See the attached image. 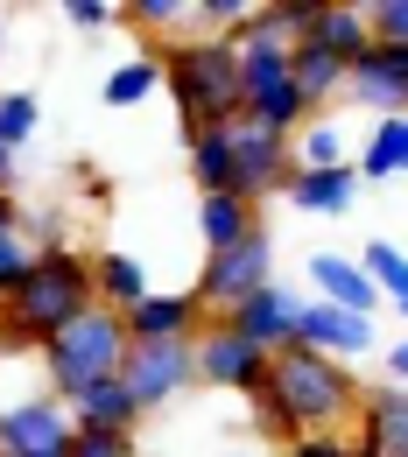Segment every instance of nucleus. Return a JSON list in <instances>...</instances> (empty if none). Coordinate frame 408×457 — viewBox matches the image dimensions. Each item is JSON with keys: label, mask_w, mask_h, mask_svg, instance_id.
Instances as JSON below:
<instances>
[{"label": "nucleus", "mask_w": 408, "mask_h": 457, "mask_svg": "<svg viewBox=\"0 0 408 457\" xmlns=\"http://www.w3.org/2000/svg\"><path fill=\"white\" fill-rule=\"evenodd\" d=\"M197 232H204V253H226L239 239H254L261 232V204H246V197H204L197 204Z\"/></svg>", "instance_id": "obj_19"}, {"label": "nucleus", "mask_w": 408, "mask_h": 457, "mask_svg": "<svg viewBox=\"0 0 408 457\" xmlns=\"http://www.w3.org/2000/svg\"><path fill=\"white\" fill-rule=\"evenodd\" d=\"M395 310H402V317H408V303H395Z\"/></svg>", "instance_id": "obj_40"}, {"label": "nucleus", "mask_w": 408, "mask_h": 457, "mask_svg": "<svg viewBox=\"0 0 408 457\" xmlns=\"http://www.w3.org/2000/svg\"><path fill=\"white\" fill-rule=\"evenodd\" d=\"M36 120H43L36 113V92H0V148L14 155V148L36 134Z\"/></svg>", "instance_id": "obj_28"}, {"label": "nucleus", "mask_w": 408, "mask_h": 457, "mask_svg": "<svg viewBox=\"0 0 408 457\" xmlns=\"http://www.w3.org/2000/svg\"><path fill=\"white\" fill-rule=\"evenodd\" d=\"M0 50H7V29H0Z\"/></svg>", "instance_id": "obj_39"}, {"label": "nucleus", "mask_w": 408, "mask_h": 457, "mask_svg": "<svg viewBox=\"0 0 408 457\" xmlns=\"http://www.w3.org/2000/svg\"><path fill=\"white\" fill-rule=\"evenodd\" d=\"M162 92L176 99L183 148L212 127L246 120V106H239V43L233 36H176L162 50Z\"/></svg>", "instance_id": "obj_3"}, {"label": "nucleus", "mask_w": 408, "mask_h": 457, "mask_svg": "<svg viewBox=\"0 0 408 457\" xmlns=\"http://www.w3.org/2000/svg\"><path fill=\"white\" fill-rule=\"evenodd\" d=\"M190 352H197V380H204V387H233V395H261V387H268V366H275V352L246 345L226 317H212V324L190 338Z\"/></svg>", "instance_id": "obj_6"}, {"label": "nucleus", "mask_w": 408, "mask_h": 457, "mask_svg": "<svg viewBox=\"0 0 408 457\" xmlns=\"http://www.w3.org/2000/svg\"><path fill=\"white\" fill-rule=\"evenodd\" d=\"M387 380H395V387H408V338L387 352Z\"/></svg>", "instance_id": "obj_36"}, {"label": "nucleus", "mask_w": 408, "mask_h": 457, "mask_svg": "<svg viewBox=\"0 0 408 457\" xmlns=\"http://www.w3.org/2000/svg\"><path fill=\"white\" fill-rule=\"evenodd\" d=\"M387 176H408V113L380 120L359 148V183H387Z\"/></svg>", "instance_id": "obj_22"}, {"label": "nucleus", "mask_w": 408, "mask_h": 457, "mask_svg": "<svg viewBox=\"0 0 408 457\" xmlns=\"http://www.w3.org/2000/svg\"><path fill=\"white\" fill-rule=\"evenodd\" d=\"M346 92H352V106H366V113L402 120V113H408V50H387V43H373L366 57L352 63Z\"/></svg>", "instance_id": "obj_12"}, {"label": "nucleus", "mask_w": 408, "mask_h": 457, "mask_svg": "<svg viewBox=\"0 0 408 457\" xmlns=\"http://www.w3.org/2000/svg\"><path fill=\"white\" fill-rule=\"evenodd\" d=\"M71 457H141L134 436H113V429H71Z\"/></svg>", "instance_id": "obj_31"}, {"label": "nucleus", "mask_w": 408, "mask_h": 457, "mask_svg": "<svg viewBox=\"0 0 408 457\" xmlns=\"http://www.w3.org/2000/svg\"><path fill=\"white\" fill-rule=\"evenodd\" d=\"M254 401V422L289 451L296 436H324V429H346L359 422V373L338 366V359H324V352H310V345H282L275 352V366H268V387Z\"/></svg>", "instance_id": "obj_1"}, {"label": "nucleus", "mask_w": 408, "mask_h": 457, "mask_svg": "<svg viewBox=\"0 0 408 457\" xmlns=\"http://www.w3.org/2000/svg\"><path fill=\"white\" fill-rule=\"evenodd\" d=\"M268 282H275V246H268V232H254V239H239L226 253H204V268H197V303H204L212 317H226V310H239L246 295H261Z\"/></svg>", "instance_id": "obj_5"}, {"label": "nucleus", "mask_w": 408, "mask_h": 457, "mask_svg": "<svg viewBox=\"0 0 408 457\" xmlns=\"http://www.w3.org/2000/svg\"><path fill=\"white\" fill-rule=\"evenodd\" d=\"M296 288H282V282H268L261 295H246L239 310H226V324H233L246 345H261V352H282V345L296 338Z\"/></svg>", "instance_id": "obj_14"}, {"label": "nucleus", "mask_w": 408, "mask_h": 457, "mask_svg": "<svg viewBox=\"0 0 408 457\" xmlns=\"http://www.w3.org/2000/svg\"><path fill=\"white\" fill-rule=\"evenodd\" d=\"M127 395L141 408H162L183 387H197V352L190 345H127V366H120Z\"/></svg>", "instance_id": "obj_10"}, {"label": "nucleus", "mask_w": 408, "mask_h": 457, "mask_svg": "<svg viewBox=\"0 0 408 457\" xmlns=\"http://www.w3.org/2000/svg\"><path fill=\"white\" fill-rule=\"evenodd\" d=\"M7 183H14V155L0 148V190H7Z\"/></svg>", "instance_id": "obj_37"}, {"label": "nucleus", "mask_w": 408, "mask_h": 457, "mask_svg": "<svg viewBox=\"0 0 408 457\" xmlns=\"http://www.w3.org/2000/svg\"><path fill=\"white\" fill-rule=\"evenodd\" d=\"M233 162H239V197L246 204H261V197H282L296 176V141L289 134H275V127H261V120H233Z\"/></svg>", "instance_id": "obj_7"}, {"label": "nucleus", "mask_w": 408, "mask_h": 457, "mask_svg": "<svg viewBox=\"0 0 408 457\" xmlns=\"http://www.w3.org/2000/svg\"><path fill=\"white\" fill-rule=\"evenodd\" d=\"M352 457H408V387L380 380L359 401V444Z\"/></svg>", "instance_id": "obj_13"}, {"label": "nucleus", "mask_w": 408, "mask_h": 457, "mask_svg": "<svg viewBox=\"0 0 408 457\" xmlns=\"http://www.w3.org/2000/svg\"><path fill=\"white\" fill-rule=\"evenodd\" d=\"M63 21L85 29V36H99L106 21H120V7H113V0H63Z\"/></svg>", "instance_id": "obj_32"}, {"label": "nucleus", "mask_w": 408, "mask_h": 457, "mask_svg": "<svg viewBox=\"0 0 408 457\" xmlns=\"http://www.w3.org/2000/svg\"><path fill=\"white\" fill-rule=\"evenodd\" d=\"M63 408H71L78 429H113V436H134V422L148 415L141 401L127 395V380H99V387H85V395L63 401Z\"/></svg>", "instance_id": "obj_17"}, {"label": "nucleus", "mask_w": 408, "mask_h": 457, "mask_svg": "<svg viewBox=\"0 0 408 457\" xmlns=\"http://www.w3.org/2000/svg\"><path fill=\"white\" fill-rule=\"evenodd\" d=\"M190 176H197V190H204V197H233V183H239L233 127H212V134H197V141H190Z\"/></svg>", "instance_id": "obj_21"}, {"label": "nucleus", "mask_w": 408, "mask_h": 457, "mask_svg": "<svg viewBox=\"0 0 408 457\" xmlns=\"http://www.w3.org/2000/svg\"><path fill=\"white\" fill-rule=\"evenodd\" d=\"M29 457H71V444H63V451H29Z\"/></svg>", "instance_id": "obj_38"}, {"label": "nucleus", "mask_w": 408, "mask_h": 457, "mask_svg": "<svg viewBox=\"0 0 408 457\" xmlns=\"http://www.w3.org/2000/svg\"><path fill=\"white\" fill-rule=\"evenodd\" d=\"M289 63H296V92H303V99H310V106H324V99H338V92H346V63L331 57V50H317V43H296L289 50Z\"/></svg>", "instance_id": "obj_23"}, {"label": "nucleus", "mask_w": 408, "mask_h": 457, "mask_svg": "<svg viewBox=\"0 0 408 457\" xmlns=\"http://www.w3.org/2000/svg\"><path fill=\"white\" fill-rule=\"evenodd\" d=\"M92 288H99V310H134L148 295V268L127 246H106V253H92Z\"/></svg>", "instance_id": "obj_20"}, {"label": "nucleus", "mask_w": 408, "mask_h": 457, "mask_svg": "<svg viewBox=\"0 0 408 457\" xmlns=\"http://www.w3.org/2000/svg\"><path fill=\"white\" fill-rule=\"evenodd\" d=\"M366 29H373V43L408 50V0H366Z\"/></svg>", "instance_id": "obj_30"}, {"label": "nucleus", "mask_w": 408, "mask_h": 457, "mask_svg": "<svg viewBox=\"0 0 408 457\" xmlns=\"http://www.w3.org/2000/svg\"><path fill=\"white\" fill-rule=\"evenodd\" d=\"M120 21H141V29H190L197 21V0H127L120 7Z\"/></svg>", "instance_id": "obj_27"}, {"label": "nucleus", "mask_w": 408, "mask_h": 457, "mask_svg": "<svg viewBox=\"0 0 408 457\" xmlns=\"http://www.w3.org/2000/svg\"><path fill=\"white\" fill-rule=\"evenodd\" d=\"M85 310H99L92 288V253L78 246H43L36 268L0 295V352H43V345L71 331Z\"/></svg>", "instance_id": "obj_2"}, {"label": "nucleus", "mask_w": 408, "mask_h": 457, "mask_svg": "<svg viewBox=\"0 0 408 457\" xmlns=\"http://www.w3.org/2000/svg\"><path fill=\"white\" fill-rule=\"evenodd\" d=\"M282 457H352V444L338 436V429H324V436H296Z\"/></svg>", "instance_id": "obj_34"}, {"label": "nucleus", "mask_w": 408, "mask_h": 457, "mask_svg": "<svg viewBox=\"0 0 408 457\" xmlns=\"http://www.w3.org/2000/svg\"><path fill=\"white\" fill-rule=\"evenodd\" d=\"M36 359H43L50 395L78 401L85 387H99V380H120V366H127V324H120V310H85V317H78L71 331H57Z\"/></svg>", "instance_id": "obj_4"}, {"label": "nucleus", "mask_w": 408, "mask_h": 457, "mask_svg": "<svg viewBox=\"0 0 408 457\" xmlns=\"http://www.w3.org/2000/svg\"><path fill=\"white\" fill-rule=\"evenodd\" d=\"M36 253H43V246H36V232H29V226H21V232H0V295L36 268Z\"/></svg>", "instance_id": "obj_29"}, {"label": "nucleus", "mask_w": 408, "mask_h": 457, "mask_svg": "<svg viewBox=\"0 0 408 457\" xmlns=\"http://www.w3.org/2000/svg\"><path fill=\"white\" fill-rule=\"evenodd\" d=\"M310 288H317V303H338V310H359V317H373L387 303L373 288V275L359 268V253H310Z\"/></svg>", "instance_id": "obj_15"}, {"label": "nucleus", "mask_w": 408, "mask_h": 457, "mask_svg": "<svg viewBox=\"0 0 408 457\" xmlns=\"http://www.w3.org/2000/svg\"><path fill=\"white\" fill-rule=\"evenodd\" d=\"M246 14H254L246 0H197V21H219V36H233Z\"/></svg>", "instance_id": "obj_33"}, {"label": "nucleus", "mask_w": 408, "mask_h": 457, "mask_svg": "<svg viewBox=\"0 0 408 457\" xmlns=\"http://www.w3.org/2000/svg\"><path fill=\"white\" fill-rule=\"evenodd\" d=\"M29 219H21V204H14V190H0V232H21Z\"/></svg>", "instance_id": "obj_35"}, {"label": "nucleus", "mask_w": 408, "mask_h": 457, "mask_svg": "<svg viewBox=\"0 0 408 457\" xmlns=\"http://www.w3.org/2000/svg\"><path fill=\"white\" fill-rule=\"evenodd\" d=\"M148 92H162V50H155V57H127V63H113V78L99 85V99H106V106H141Z\"/></svg>", "instance_id": "obj_24"}, {"label": "nucleus", "mask_w": 408, "mask_h": 457, "mask_svg": "<svg viewBox=\"0 0 408 457\" xmlns=\"http://www.w3.org/2000/svg\"><path fill=\"white\" fill-rule=\"evenodd\" d=\"M310 43L317 50H331V57L346 63H359L366 50H373V29H366V7H346V0H324L317 7V29H310Z\"/></svg>", "instance_id": "obj_18"}, {"label": "nucleus", "mask_w": 408, "mask_h": 457, "mask_svg": "<svg viewBox=\"0 0 408 457\" xmlns=\"http://www.w3.org/2000/svg\"><path fill=\"white\" fill-rule=\"evenodd\" d=\"M346 127L338 120H310L303 134H296V170H346Z\"/></svg>", "instance_id": "obj_25"}, {"label": "nucleus", "mask_w": 408, "mask_h": 457, "mask_svg": "<svg viewBox=\"0 0 408 457\" xmlns=\"http://www.w3.org/2000/svg\"><path fill=\"white\" fill-rule=\"evenodd\" d=\"M71 408L57 395H29L14 408H0V457H29V451H63L71 444Z\"/></svg>", "instance_id": "obj_11"}, {"label": "nucleus", "mask_w": 408, "mask_h": 457, "mask_svg": "<svg viewBox=\"0 0 408 457\" xmlns=\"http://www.w3.org/2000/svg\"><path fill=\"white\" fill-rule=\"evenodd\" d=\"M120 324H127V345H190L204 324H212V310L197 303V288H148L134 310H120Z\"/></svg>", "instance_id": "obj_8"}, {"label": "nucleus", "mask_w": 408, "mask_h": 457, "mask_svg": "<svg viewBox=\"0 0 408 457\" xmlns=\"http://www.w3.org/2000/svg\"><path fill=\"white\" fill-rule=\"evenodd\" d=\"M359 268L373 275V288H380L387 303H408V253L395 239H366V246H359Z\"/></svg>", "instance_id": "obj_26"}, {"label": "nucleus", "mask_w": 408, "mask_h": 457, "mask_svg": "<svg viewBox=\"0 0 408 457\" xmlns=\"http://www.w3.org/2000/svg\"><path fill=\"white\" fill-rule=\"evenodd\" d=\"M289 345H310V352H324V359H373L380 338H373V317H359V310H338V303H303L296 310V338Z\"/></svg>", "instance_id": "obj_9"}, {"label": "nucleus", "mask_w": 408, "mask_h": 457, "mask_svg": "<svg viewBox=\"0 0 408 457\" xmlns=\"http://www.w3.org/2000/svg\"><path fill=\"white\" fill-rule=\"evenodd\" d=\"M366 183H359V162H346V170H296L289 176V197L296 212H317V219H338V212H352V197H359Z\"/></svg>", "instance_id": "obj_16"}]
</instances>
